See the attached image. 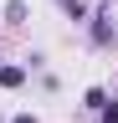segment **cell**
Wrapping results in <instances>:
<instances>
[{
    "label": "cell",
    "mask_w": 118,
    "mask_h": 123,
    "mask_svg": "<svg viewBox=\"0 0 118 123\" xmlns=\"http://www.w3.org/2000/svg\"><path fill=\"white\" fill-rule=\"evenodd\" d=\"M87 21H93V41H98V46H108V41L118 36V31H113V21H108V10H98V15H87Z\"/></svg>",
    "instance_id": "cell-1"
},
{
    "label": "cell",
    "mask_w": 118,
    "mask_h": 123,
    "mask_svg": "<svg viewBox=\"0 0 118 123\" xmlns=\"http://www.w3.org/2000/svg\"><path fill=\"white\" fill-rule=\"evenodd\" d=\"M26 82V67H0V87H21Z\"/></svg>",
    "instance_id": "cell-2"
},
{
    "label": "cell",
    "mask_w": 118,
    "mask_h": 123,
    "mask_svg": "<svg viewBox=\"0 0 118 123\" xmlns=\"http://www.w3.org/2000/svg\"><path fill=\"white\" fill-rule=\"evenodd\" d=\"M26 21V0H10V5H5V26H21Z\"/></svg>",
    "instance_id": "cell-3"
},
{
    "label": "cell",
    "mask_w": 118,
    "mask_h": 123,
    "mask_svg": "<svg viewBox=\"0 0 118 123\" xmlns=\"http://www.w3.org/2000/svg\"><path fill=\"white\" fill-rule=\"evenodd\" d=\"M56 5H62L72 21H87V5H82V0H56Z\"/></svg>",
    "instance_id": "cell-4"
},
{
    "label": "cell",
    "mask_w": 118,
    "mask_h": 123,
    "mask_svg": "<svg viewBox=\"0 0 118 123\" xmlns=\"http://www.w3.org/2000/svg\"><path fill=\"white\" fill-rule=\"evenodd\" d=\"M103 103H108V92H103V87H93V92H87V108H93V113H103Z\"/></svg>",
    "instance_id": "cell-5"
},
{
    "label": "cell",
    "mask_w": 118,
    "mask_h": 123,
    "mask_svg": "<svg viewBox=\"0 0 118 123\" xmlns=\"http://www.w3.org/2000/svg\"><path fill=\"white\" fill-rule=\"evenodd\" d=\"M103 123H118V103H103Z\"/></svg>",
    "instance_id": "cell-6"
},
{
    "label": "cell",
    "mask_w": 118,
    "mask_h": 123,
    "mask_svg": "<svg viewBox=\"0 0 118 123\" xmlns=\"http://www.w3.org/2000/svg\"><path fill=\"white\" fill-rule=\"evenodd\" d=\"M10 123H36V118H31V113H21V118H10Z\"/></svg>",
    "instance_id": "cell-7"
}]
</instances>
